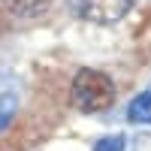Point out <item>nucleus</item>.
I'll list each match as a JSON object with an SVG mask.
<instances>
[{"label": "nucleus", "mask_w": 151, "mask_h": 151, "mask_svg": "<svg viewBox=\"0 0 151 151\" xmlns=\"http://www.w3.org/2000/svg\"><path fill=\"white\" fill-rule=\"evenodd\" d=\"M133 9V0H79V15L91 24H118Z\"/></svg>", "instance_id": "2"}, {"label": "nucleus", "mask_w": 151, "mask_h": 151, "mask_svg": "<svg viewBox=\"0 0 151 151\" xmlns=\"http://www.w3.org/2000/svg\"><path fill=\"white\" fill-rule=\"evenodd\" d=\"M127 148V139L124 136H103V139H97V145H94V151H124Z\"/></svg>", "instance_id": "6"}, {"label": "nucleus", "mask_w": 151, "mask_h": 151, "mask_svg": "<svg viewBox=\"0 0 151 151\" xmlns=\"http://www.w3.org/2000/svg\"><path fill=\"white\" fill-rule=\"evenodd\" d=\"M48 3H52V0H3V6L12 12V15H18V18L42 15V12L48 9Z\"/></svg>", "instance_id": "4"}, {"label": "nucleus", "mask_w": 151, "mask_h": 151, "mask_svg": "<svg viewBox=\"0 0 151 151\" xmlns=\"http://www.w3.org/2000/svg\"><path fill=\"white\" fill-rule=\"evenodd\" d=\"M127 121L130 124H151V91H142V94H136L130 100Z\"/></svg>", "instance_id": "3"}, {"label": "nucleus", "mask_w": 151, "mask_h": 151, "mask_svg": "<svg viewBox=\"0 0 151 151\" xmlns=\"http://www.w3.org/2000/svg\"><path fill=\"white\" fill-rule=\"evenodd\" d=\"M15 109H18V97L12 94V91H3V94H0V133L9 127V121H12V115H15Z\"/></svg>", "instance_id": "5"}, {"label": "nucleus", "mask_w": 151, "mask_h": 151, "mask_svg": "<svg viewBox=\"0 0 151 151\" xmlns=\"http://www.w3.org/2000/svg\"><path fill=\"white\" fill-rule=\"evenodd\" d=\"M70 97H73V106L79 112L97 115V112L112 109L118 91H115V82H112L106 73H100V70H79L73 76Z\"/></svg>", "instance_id": "1"}]
</instances>
